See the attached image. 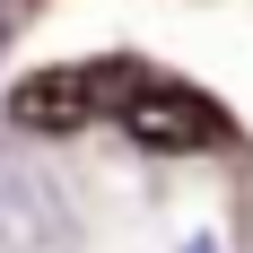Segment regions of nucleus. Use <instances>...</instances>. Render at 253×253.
<instances>
[{"label": "nucleus", "instance_id": "1", "mask_svg": "<svg viewBox=\"0 0 253 253\" xmlns=\"http://www.w3.org/2000/svg\"><path fill=\"white\" fill-rule=\"evenodd\" d=\"M87 218H79L70 183L52 175V157L0 149V253H79Z\"/></svg>", "mask_w": 253, "mask_h": 253}, {"label": "nucleus", "instance_id": "2", "mask_svg": "<svg viewBox=\"0 0 253 253\" xmlns=\"http://www.w3.org/2000/svg\"><path fill=\"white\" fill-rule=\"evenodd\" d=\"M114 114H123V131L140 140V149H157V157H210V149H227V114H218L192 79H131Z\"/></svg>", "mask_w": 253, "mask_h": 253}, {"label": "nucleus", "instance_id": "3", "mask_svg": "<svg viewBox=\"0 0 253 253\" xmlns=\"http://www.w3.org/2000/svg\"><path fill=\"white\" fill-rule=\"evenodd\" d=\"M105 79H114V70H35V79H18V87H9V123H18L26 140H61V131H87L105 105H123Z\"/></svg>", "mask_w": 253, "mask_h": 253}, {"label": "nucleus", "instance_id": "4", "mask_svg": "<svg viewBox=\"0 0 253 253\" xmlns=\"http://www.w3.org/2000/svg\"><path fill=\"white\" fill-rule=\"evenodd\" d=\"M175 253H218V236H183V245Z\"/></svg>", "mask_w": 253, "mask_h": 253}]
</instances>
